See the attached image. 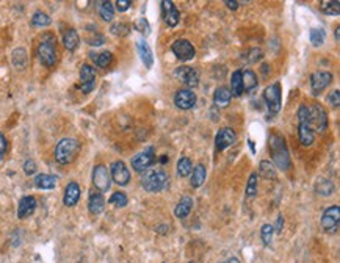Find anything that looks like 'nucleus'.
Returning <instances> with one entry per match:
<instances>
[{
  "label": "nucleus",
  "instance_id": "1",
  "mask_svg": "<svg viewBox=\"0 0 340 263\" xmlns=\"http://www.w3.org/2000/svg\"><path fill=\"white\" fill-rule=\"evenodd\" d=\"M80 151V143L75 138H63L55 147V160L60 165H69L75 160Z\"/></svg>",
  "mask_w": 340,
  "mask_h": 263
},
{
  "label": "nucleus",
  "instance_id": "2",
  "mask_svg": "<svg viewBox=\"0 0 340 263\" xmlns=\"http://www.w3.org/2000/svg\"><path fill=\"white\" fill-rule=\"evenodd\" d=\"M270 151H271V157L274 163L278 165L281 169H287L290 168V154L287 151L286 141L284 138H281L279 135H271L270 137Z\"/></svg>",
  "mask_w": 340,
  "mask_h": 263
},
{
  "label": "nucleus",
  "instance_id": "3",
  "mask_svg": "<svg viewBox=\"0 0 340 263\" xmlns=\"http://www.w3.org/2000/svg\"><path fill=\"white\" fill-rule=\"evenodd\" d=\"M169 182V177L166 174V171L163 169H147L143 180H141V185L146 191L149 193H155V191H161Z\"/></svg>",
  "mask_w": 340,
  "mask_h": 263
},
{
  "label": "nucleus",
  "instance_id": "4",
  "mask_svg": "<svg viewBox=\"0 0 340 263\" xmlns=\"http://www.w3.org/2000/svg\"><path fill=\"white\" fill-rule=\"evenodd\" d=\"M38 58L46 68H54L56 63V47L52 35H44L38 47Z\"/></svg>",
  "mask_w": 340,
  "mask_h": 263
},
{
  "label": "nucleus",
  "instance_id": "5",
  "mask_svg": "<svg viewBox=\"0 0 340 263\" xmlns=\"http://www.w3.org/2000/svg\"><path fill=\"white\" fill-rule=\"evenodd\" d=\"M307 124L312 132H324L328 127V115L322 105H307Z\"/></svg>",
  "mask_w": 340,
  "mask_h": 263
},
{
  "label": "nucleus",
  "instance_id": "6",
  "mask_svg": "<svg viewBox=\"0 0 340 263\" xmlns=\"http://www.w3.org/2000/svg\"><path fill=\"white\" fill-rule=\"evenodd\" d=\"M264 99L267 102L268 115L273 116L281 110V85L276 82L270 87H267L264 91Z\"/></svg>",
  "mask_w": 340,
  "mask_h": 263
},
{
  "label": "nucleus",
  "instance_id": "7",
  "mask_svg": "<svg viewBox=\"0 0 340 263\" xmlns=\"http://www.w3.org/2000/svg\"><path fill=\"white\" fill-rule=\"evenodd\" d=\"M171 51L176 55L177 60L180 61H190L195 58L196 51H195V46L191 44L188 39H177L173 42L171 46Z\"/></svg>",
  "mask_w": 340,
  "mask_h": 263
},
{
  "label": "nucleus",
  "instance_id": "8",
  "mask_svg": "<svg viewBox=\"0 0 340 263\" xmlns=\"http://www.w3.org/2000/svg\"><path fill=\"white\" fill-rule=\"evenodd\" d=\"M340 223V209L337 205H331L326 210H324L323 216H322V227L324 232L328 233H334L339 227Z\"/></svg>",
  "mask_w": 340,
  "mask_h": 263
},
{
  "label": "nucleus",
  "instance_id": "9",
  "mask_svg": "<svg viewBox=\"0 0 340 263\" xmlns=\"http://www.w3.org/2000/svg\"><path fill=\"white\" fill-rule=\"evenodd\" d=\"M334 80V75L328 70H318V72L312 74L310 77V88H312V94L318 96L320 92H323L329 85Z\"/></svg>",
  "mask_w": 340,
  "mask_h": 263
},
{
  "label": "nucleus",
  "instance_id": "10",
  "mask_svg": "<svg viewBox=\"0 0 340 263\" xmlns=\"http://www.w3.org/2000/svg\"><path fill=\"white\" fill-rule=\"evenodd\" d=\"M108 171H110V177L113 179V182L118 183L119 187H125V185L130 182V171L127 169L125 163L121 160L113 161Z\"/></svg>",
  "mask_w": 340,
  "mask_h": 263
},
{
  "label": "nucleus",
  "instance_id": "11",
  "mask_svg": "<svg viewBox=\"0 0 340 263\" xmlns=\"http://www.w3.org/2000/svg\"><path fill=\"white\" fill-rule=\"evenodd\" d=\"M93 185L97 188L99 193H104V191L110 190V185H111L110 171L104 165L94 166V169H93Z\"/></svg>",
  "mask_w": 340,
  "mask_h": 263
},
{
  "label": "nucleus",
  "instance_id": "12",
  "mask_svg": "<svg viewBox=\"0 0 340 263\" xmlns=\"http://www.w3.org/2000/svg\"><path fill=\"white\" fill-rule=\"evenodd\" d=\"M154 161H155L154 149L149 147V149H146V151L137 154L135 157L132 158V168L138 173H143V171H147V169L154 165Z\"/></svg>",
  "mask_w": 340,
  "mask_h": 263
},
{
  "label": "nucleus",
  "instance_id": "13",
  "mask_svg": "<svg viewBox=\"0 0 340 263\" xmlns=\"http://www.w3.org/2000/svg\"><path fill=\"white\" fill-rule=\"evenodd\" d=\"M176 77L188 88H195L199 83V70L190 66H180L176 69Z\"/></svg>",
  "mask_w": 340,
  "mask_h": 263
},
{
  "label": "nucleus",
  "instance_id": "14",
  "mask_svg": "<svg viewBox=\"0 0 340 263\" xmlns=\"http://www.w3.org/2000/svg\"><path fill=\"white\" fill-rule=\"evenodd\" d=\"M174 104L180 110H190L196 105V94L191 89H179L174 96Z\"/></svg>",
  "mask_w": 340,
  "mask_h": 263
},
{
  "label": "nucleus",
  "instance_id": "15",
  "mask_svg": "<svg viewBox=\"0 0 340 263\" xmlns=\"http://www.w3.org/2000/svg\"><path fill=\"white\" fill-rule=\"evenodd\" d=\"M237 140V133L231 127H224L218 133H216V138H215V144L218 151H226L229 146H232L235 143Z\"/></svg>",
  "mask_w": 340,
  "mask_h": 263
},
{
  "label": "nucleus",
  "instance_id": "16",
  "mask_svg": "<svg viewBox=\"0 0 340 263\" xmlns=\"http://www.w3.org/2000/svg\"><path fill=\"white\" fill-rule=\"evenodd\" d=\"M80 89L83 92H91L96 87V72L89 65H82L80 68Z\"/></svg>",
  "mask_w": 340,
  "mask_h": 263
},
{
  "label": "nucleus",
  "instance_id": "17",
  "mask_svg": "<svg viewBox=\"0 0 340 263\" xmlns=\"http://www.w3.org/2000/svg\"><path fill=\"white\" fill-rule=\"evenodd\" d=\"M35 210H36V199L33 196H25L19 201L18 205V218L19 219H25L28 216H32Z\"/></svg>",
  "mask_w": 340,
  "mask_h": 263
},
{
  "label": "nucleus",
  "instance_id": "18",
  "mask_svg": "<svg viewBox=\"0 0 340 263\" xmlns=\"http://www.w3.org/2000/svg\"><path fill=\"white\" fill-rule=\"evenodd\" d=\"M80 199V187L77 182H69L65 188V194H63V204L66 207H74Z\"/></svg>",
  "mask_w": 340,
  "mask_h": 263
},
{
  "label": "nucleus",
  "instance_id": "19",
  "mask_svg": "<svg viewBox=\"0 0 340 263\" xmlns=\"http://www.w3.org/2000/svg\"><path fill=\"white\" fill-rule=\"evenodd\" d=\"M104 209H105V199L102 193H99V191L91 193L88 197V210L93 213V215H99V213L104 211Z\"/></svg>",
  "mask_w": 340,
  "mask_h": 263
},
{
  "label": "nucleus",
  "instance_id": "20",
  "mask_svg": "<svg viewBox=\"0 0 340 263\" xmlns=\"http://www.w3.org/2000/svg\"><path fill=\"white\" fill-rule=\"evenodd\" d=\"M137 49H138V53H140V56H141V61L144 63V66H146V68H152V65H154V56H152V51H151L149 44H147L146 41L140 39V41L137 42Z\"/></svg>",
  "mask_w": 340,
  "mask_h": 263
},
{
  "label": "nucleus",
  "instance_id": "21",
  "mask_svg": "<svg viewBox=\"0 0 340 263\" xmlns=\"http://www.w3.org/2000/svg\"><path fill=\"white\" fill-rule=\"evenodd\" d=\"M231 91L228 87H219L215 89V94H214V102L215 105L218 106V108H224V106H228L229 102H231Z\"/></svg>",
  "mask_w": 340,
  "mask_h": 263
},
{
  "label": "nucleus",
  "instance_id": "22",
  "mask_svg": "<svg viewBox=\"0 0 340 263\" xmlns=\"http://www.w3.org/2000/svg\"><path fill=\"white\" fill-rule=\"evenodd\" d=\"M79 42H80L79 33H77L74 28H69V30H66L65 35H63V46L71 52L79 47Z\"/></svg>",
  "mask_w": 340,
  "mask_h": 263
},
{
  "label": "nucleus",
  "instance_id": "23",
  "mask_svg": "<svg viewBox=\"0 0 340 263\" xmlns=\"http://www.w3.org/2000/svg\"><path fill=\"white\" fill-rule=\"evenodd\" d=\"M35 185L39 190H52L56 187V177L51 174H38L35 177Z\"/></svg>",
  "mask_w": 340,
  "mask_h": 263
},
{
  "label": "nucleus",
  "instance_id": "24",
  "mask_svg": "<svg viewBox=\"0 0 340 263\" xmlns=\"http://www.w3.org/2000/svg\"><path fill=\"white\" fill-rule=\"evenodd\" d=\"M315 193L318 196H331L332 193H334V183H332L329 179H323V177H320L317 182H315Z\"/></svg>",
  "mask_w": 340,
  "mask_h": 263
},
{
  "label": "nucleus",
  "instance_id": "25",
  "mask_svg": "<svg viewBox=\"0 0 340 263\" xmlns=\"http://www.w3.org/2000/svg\"><path fill=\"white\" fill-rule=\"evenodd\" d=\"M298 137H300V143L306 147L312 144L315 140L314 132L310 130V127L306 124H298Z\"/></svg>",
  "mask_w": 340,
  "mask_h": 263
},
{
  "label": "nucleus",
  "instance_id": "26",
  "mask_svg": "<svg viewBox=\"0 0 340 263\" xmlns=\"http://www.w3.org/2000/svg\"><path fill=\"white\" fill-rule=\"evenodd\" d=\"M242 85H243V91L246 92L252 91L254 88H257V75L250 69L242 70Z\"/></svg>",
  "mask_w": 340,
  "mask_h": 263
},
{
  "label": "nucleus",
  "instance_id": "27",
  "mask_svg": "<svg viewBox=\"0 0 340 263\" xmlns=\"http://www.w3.org/2000/svg\"><path fill=\"white\" fill-rule=\"evenodd\" d=\"M231 94L240 97L243 94V85H242V70H235L231 75Z\"/></svg>",
  "mask_w": 340,
  "mask_h": 263
},
{
  "label": "nucleus",
  "instance_id": "28",
  "mask_svg": "<svg viewBox=\"0 0 340 263\" xmlns=\"http://www.w3.org/2000/svg\"><path fill=\"white\" fill-rule=\"evenodd\" d=\"M11 61H13V66L16 69H24L28 63V55L25 52V49H22V47L16 49L11 55Z\"/></svg>",
  "mask_w": 340,
  "mask_h": 263
},
{
  "label": "nucleus",
  "instance_id": "29",
  "mask_svg": "<svg viewBox=\"0 0 340 263\" xmlns=\"http://www.w3.org/2000/svg\"><path fill=\"white\" fill-rule=\"evenodd\" d=\"M191 209H193V201L190 197H182L180 202L176 205V210H174V215L177 218H185L190 215Z\"/></svg>",
  "mask_w": 340,
  "mask_h": 263
},
{
  "label": "nucleus",
  "instance_id": "30",
  "mask_svg": "<svg viewBox=\"0 0 340 263\" xmlns=\"http://www.w3.org/2000/svg\"><path fill=\"white\" fill-rule=\"evenodd\" d=\"M205 175H207V173H205L204 165L195 166L193 171H191V187H193V188H199L201 185L205 182Z\"/></svg>",
  "mask_w": 340,
  "mask_h": 263
},
{
  "label": "nucleus",
  "instance_id": "31",
  "mask_svg": "<svg viewBox=\"0 0 340 263\" xmlns=\"http://www.w3.org/2000/svg\"><path fill=\"white\" fill-rule=\"evenodd\" d=\"M259 174L264 177V179L267 180H274L276 179V169H274V165L270 161H260V165H259Z\"/></svg>",
  "mask_w": 340,
  "mask_h": 263
},
{
  "label": "nucleus",
  "instance_id": "32",
  "mask_svg": "<svg viewBox=\"0 0 340 263\" xmlns=\"http://www.w3.org/2000/svg\"><path fill=\"white\" fill-rule=\"evenodd\" d=\"M99 16H101L105 22H111L115 18V6L111 2H102L99 6Z\"/></svg>",
  "mask_w": 340,
  "mask_h": 263
},
{
  "label": "nucleus",
  "instance_id": "33",
  "mask_svg": "<svg viewBox=\"0 0 340 263\" xmlns=\"http://www.w3.org/2000/svg\"><path fill=\"white\" fill-rule=\"evenodd\" d=\"M320 11L328 14V16H337V14L340 13V3L337 2V0H324V2L320 3Z\"/></svg>",
  "mask_w": 340,
  "mask_h": 263
},
{
  "label": "nucleus",
  "instance_id": "34",
  "mask_svg": "<svg viewBox=\"0 0 340 263\" xmlns=\"http://www.w3.org/2000/svg\"><path fill=\"white\" fill-rule=\"evenodd\" d=\"M309 36H310V42H312L314 47H320L324 44V41H326V33H324L323 28H312Z\"/></svg>",
  "mask_w": 340,
  "mask_h": 263
},
{
  "label": "nucleus",
  "instance_id": "35",
  "mask_svg": "<svg viewBox=\"0 0 340 263\" xmlns=\"http://www.w3.org/2000/svg\"><path fill=\"white\" fill-rule=\"evenodd\" d=\"M193 171V165H191V160L188 157H182L177 161V174L180 177H188Z\"/></svg>",
  "mask_w": 340,
  "mask_h": 263
},
{
  "label": "nucleus",
  "instance_id": "36",
  "mask_svg": "<svg viewBox=\"0 0 340 263\" xmlns=\"http://www.w3.org/2000/svg\"><path fill=\"white\" fill-rule=\"evenodd\" d=\"M52 22V19L49 14H46L44 11H36L33 14V18H32V24L33 27H47V25H51Z\"/></svg>",
  "mask_w": 340,
  "mask_h": 263
},
{
  "label": "nucleus",
  "instance_id": "37",
  "mask_svg": "<svg viewBox=\"0 0 340 263\" xmlns=\"http://www.w3.org/2000/svg\"><path fill=\"white\" fill-rule=\"evenodd\" d=\"M91 58L94 60V63L99 68H108L113 61V55L111 52H101L97 55H91Z\"/></svg>",
  "mask_w": 340,
  "mask_h": 263
},
{
  "label": "nucleus",
  "instance_id": "38",
  "mask_svg": "<svg viewBox=\"0 0 340 263\" xmlns=\"http://www.w3.org/2000/svg\"><path fill=\"white\" fill-rule=\"evenodd\" d=\"M273 233H274V230H273V226H271V224L262 226V229H260V238H262V241H264L265 246H270V245H271Z\"/></svg>",
  "mask_w": 340,
  "mask_h": 263
},
{
  "label": "nucleus",
  "instance_id": "39",
  "mask_svg": "<svg viewBox=\"0 0 340 263\" xmlns=\"http://www.w3.org/2000/svg\"><path fill=\"white\" fill-rule=\"evenodd\" d=\"M110 204H113V205H116V207H119V209H123V207H125L127 205V196L123 193V191H116V193H113L111 194V197H110V201H108Z\"/></svg>",
  "mask_w": 340,
  "mask_h": 263
},
{
  "label": "nucleus",
  "instance_id": "40",
  "mask_svg": "<svg viewBox=\"0 0 340 263\" xmlns=\"http://www.w3.org/2000/svg\"><path fill=\"white\" fill-rule=\"evenodd\" d=\"M256 194H257V174H251L246 185V196L251 199Z\"/></svg>",
  "mask_w": 340,
  "mask_h": 263
},
{
  "label": "nucleus",
  "instance_id": "41",
  "mask_svg": "<svg viewBox=\"0 0 340 263\" xmlns=\"http://www.w3.org/2000/svg\"><path fill=\"white\" fill-rule=\"evenodd\" d=\"M110 32L115 35V36H125V35L130 32V27L127 25V24H123V22L113 24L111 28H110Z\"/></svg>",
  "mask_w": 340,
  "mask_h": 263
},
{
  "label": "nucleus",
  "instance_id": "42",
  "mask_svg": "<svg viewBox=\"0 0 340 263\" xmlns=\"http://www.w3.org/2000/svg\"><path fill=\"white\" fill-rule=\"evenodd\" d=\"M163 19H165V22H166L169 27H176L177 24H179L180 14H179V11H177L176 8H173L171 11L165 14V16H163Z\"/></svg>",
  "mask_w": 340,
  "mask_h": 263
},
{
  "label": "nucleus",
  "instance_id": "43",
  "mask_svg": "<svg viewBox=\"0 0 340 263\" xmlns=\"http://www.w3.org/2000/svg\"><path fill=\"white\" fill-rule=\"evenodd\" d=\"M135 28L141 33V35H144V36H147V35L151 33V27H149V22L144 19V18H140L137 20V24H135Z\"/></svg>",
  "mask_w": 340,
  "mask_h": 263
},
{
  "label": "nucleus",
  "instance_id": "44",
  "mask_svg": "<svg viewBox=\"0 0 340 263\" xmlns=\"http://www.w3.org/2000/svg\"><path fill=\"white\" fill-rule=\"evenodd\" d=\"M36 163H35L33 160H27L25 163H24V173L27 174V175H32V174H35L36 173Z\"/></svg>",
  "mask_w": 340,
  "mask_h": 263
},
{
  "label": "nucleus",
  "instance_id": "45",
  "mask_svg": "<svg viewBox=\"0 0 340 263\" xmlns=\"http://www.w3.org/2000/svg\"><path fill=\"white\" fill-rule=\"evenodd\" d=\"M328 101H329L332 108H339V106H340V94H339V91L331 92V96L328 97Z\"/></svg>",
  "mask_w": 340,
  "mask_h": 263
},
{
  "label": "nucleus",
  "instance_id": "46",
  "mask_svg": "<svg viewBox=\"0 0 340 263\" xmlns=\"http://www.w3.org/2000/svg\"><path fill=\"white\" fill-rule=\"evenodd\" d=\"M130 5H132L130 0H118V2H115L116 10H118V11H121V13H124V11L129 10V6H130Z\"/></svg>",
  "mask_w": 340,
  "mask_h": 263
},
{
  "label": "nucleus",
  "instance_id": "47",
  "mask_svg": "<svg viewBox=\"0 0 340 263\" xmlns=\"http://www.w3.org/2000/svg\"><path fill=\"white\" fill-rule=\"evenodd\" d=\"M6 149H8V141H6L5 135H3L2 132H0V158H2L3 155H5Z\"/></svg>",
  "mask_w": 340,
  "mask_h": 263
},
{
  "label": "nucleus",
  "instance_id": "48",
  "mask_svg": "<svg viewBox=\"0 0 340 263\" xmlns=\"http://www.w3.org/2000/svg\"><path fill=\"white\" fill-rule=\"evenodd\" d=\"M161 8H163V16H165L166 13H169L174 8V3L169 2V0H163V2H161Z\"/></svg>",
  "mask_w": 340,
  "mask_h": 263
},
{
  "label": "nucleus",
  "instance_id": "49",
  "mask_svg": "<svg viewBox=\"0 0 340 263\" xmlns=\"http://www.w3.org/2000/svg\"><path fill=\"white\" fill-rule=\"evenodd\" d=\"M282 226H284V218H282V215H279V218H278V223H276V227H273V230H276V232H281Z\"/></svg>",
  "mask_w": 340,
  "mask_h": 263
},
{
  "label": "nucleus",
  "instance_id": "50",
  "mask_svg": "<svg viewBox=\"0 0 340 263\" xmlns=\"http://www.w3.org/2000/svg\"><path fill=\"white\" fill-rule=\"evenodd\" d=\"M226 5H228L231 10H237L238 8V2H235V0H226Z\"/></svg>",
  "mask_w": 340,
  "mask_h": 263
},
{
  "label": "nucleus",
  "instance_id": "51",
  "mask_svg": "<svg viewBox=\"0 0 340 263\" xmlns=\"http://www.w3.org/2000/svg\"><path fill=\"white\" fill-rule=\"evenodd\" d=\"M219 263H240L237 257H229V259H226L223 262H219Z\"/></svg>",
  "mask_w": 340,
  "mask_h": 263
},
{
  "label": "nucleus",
  "instance_id": "52",
  "mask_svg": "<svg viewBox=\"0 0 340 263\" xmlns=\"http://www.w3.org/2000/svg\"><path fill=\"white\" fill-rule=\"evenodd\" d=\"M339 32H340V28L337 27V28H336V41H337V42H339Z\"/></svg>",
  "mask_w": 340,
  "mask_h": 263
},
{
  "label": "nucleus",
  "instance_id": "53",
  "mask_svg": "<svg viewBox=\"0 0 340 263\" xmlns=\"http://www.w3.org/2000/svg\"><path fill=\"white\" fill-rule=\"evenodd\" d=\"M190 263H195V262H190Z\"/></svg>",
  "mask_w": 340,
  "mask_h": 263
}]
</instances>
